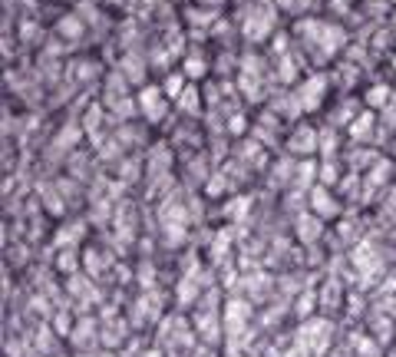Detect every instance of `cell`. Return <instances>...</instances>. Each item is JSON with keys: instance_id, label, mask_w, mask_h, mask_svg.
Wrapping results in <instances>:
<instances>
[{"instance_id": "cell-4", "label": "cell", "mask_w": 396, "mask_h": 357, "mask_svg": "<svg viewBox=\"0 0 396 357\" xmlns=\"http://www.w3.org/2000/svg\"><path fill=\"white\" fill-rule=\"evenodd\" d=\"M195 357H198V354H195ZM201 357H211V354H201Z\"/></svg>"}, {"instance_id": "cell-2", "label": "cell", "mask_w": 396, "mask_h": 357, "mask_svg": "<svg viewBox=\"0 0 396 357\" xmlns=\"http://www.w3.org/2000/svg\"><path fill=\"white\" fill-rule=\"evenodd\" d=\"M60 33H63V37H66V33H70V37H79V33H83V24H79L76 17H63V20H60Z\"/></svg>"}, {"instance_id": "cell-3", "label": "cell", "mask_w": 396, "mask_h": 357, "mask_svg": "<svg viewBox=\"0 0 396 357\" xmlns=\"http://www.w3.org/2000/svg\"><path fill=\"white\" fill-rule=\"evenodd\" d=\"M393 30H396V17H393Z\"/></svg>"}, {"instance_id": "cell-1", "label": "cell", "mask_w": 396, "mask_h": 357, "mask_svg": "<svg viewBox=\"0 0 396 357\" xmlns=\"http://www.w3.org/2000/svg\"><path fill=\"white\" fill-rule=\"evenodd\" d=\"M198 331L192 318L185 314H169L159 324V337H155V351L162 357H195L198 354Z\"/></svg>"}, {"instance_id": "cell-5", "label": "cell", "mask_w": 396, "mask_h": 357, "mask_svg": "<svg viewBox=\"0 0 396 357\" xmlns=\"http://www.w3.org/2000/svg\"><path fill=\"white\" fill-rule=\"evenodd\" d=\"M390 3H396V0H390Z\"/></svg>"}]
</instances>
